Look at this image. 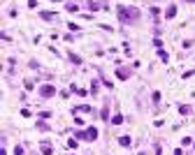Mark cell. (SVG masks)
Listing matches in <instances>:
<instances>
[{"label": "cell", "instance_id": "1", "mask_svg": "<svg viewBox=\"0 0 195 155\" xmlns=\"http://www.w3.org/2000/svg\"><path fill=\"white\" fill-rule=\"evenodd\" d=\"M42 95H54V88H49V86H47V88H42Z\"/></svg>", "mask_w": 195, "mask_h": 155}]
</instances>
